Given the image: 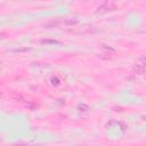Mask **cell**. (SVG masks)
I'll return each instance as SVG.
<instances>
[{
    "mask_svg": "<svg viewBox=\"0 0 146 146\" xmlns=\"http://www.w3.org/2000/svg\"><path fill=\"white\" fill-rule=\"evenodd\" d=\"M132 70H133V72H135V73H137V74H143V73L145 72V68H144V67H141V66H139V65H137V64L133 66V68H132Z\"/></svg>",
    "mask_w": 146,
    "mask_h": 146,
    "instance_id": "obj_1",
    "label": "cell"
},
{
    "mask_svg": "<svg viewBox=\"0 0 146 146\" xmlns=\"http://www.w3.org/2000/svg\"><path fill=\"white\" fill-rule=\"evenodd\" d=\"M136 64L139 65V66H141V67H144V68H146V57H140V58L137 60Z\"/></svg>",
    "mask_w": 146,
    "mask_h": 146,
    "instance_id": "obj_2",
    "label": "cell"
},
{
    "mask_svg": "<svg viewBox=\"0 0 146 146\" xmlns=\"http://www.w3.org/2000/svg\"><path fill=\"white\" fill-rule=\"evenodd\" d=\"M63 23H64L65 25H74V24L78 23V19H65Z\"/></svg>",
    "mask_w": 146,
    "mask_h": 146,
    "instance_id": "obj_3",
    "label": "cell"
},
{
    "mask_svg": "<svg viewBox=\"0 0 146 146\" xmlns=\"http://www.w3.org/2000/svg\"><path fill=\"white\" fill-rule=\"evenodd\" d=\"M13 98H14L15 100H17V102H22V100H23V96H22L21 94H14V95H13Z\"/></svg>",
    "mask_w": 146,
    "mask_h": 146,
    "instance_id": "obj_4",
    "label": "cell"
},
{
    "mask_svg": "<svg viewBox=\"0 0 146 146\" xmlns=\"http://www.w3.org/2000/svg\"><path fill=\"white\" fill-rule=\"evenodd\" d=\"M59 82H60V81L58 80L57 76H52V78H51V84H52V86H58Z\"/></svg>",
    "mask_w": 146,
    "mask_h": 146,
    "instance_id": "obj_5",
    "label": "cell"
},
{
    "mask_svg": "<svg viewBox=\"0 0 146 146\" xmlns=\"http://www.w3.org/2000/svg\"><path fill=\"white\" fill-rule=\"evenodd\" d=\"M145 80H146V75H145Z\"/></svg>",
    "mask_w": 146,
    "mask_h": 146,
    "instance_id": "obj_6",
    "label": "cell"
}]
</instances>
